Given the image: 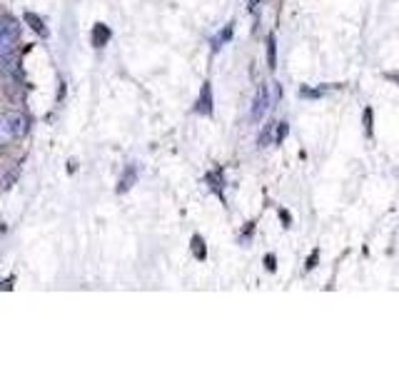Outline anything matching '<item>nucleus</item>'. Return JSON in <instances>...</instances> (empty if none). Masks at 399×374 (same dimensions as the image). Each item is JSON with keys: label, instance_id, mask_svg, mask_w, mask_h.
I'll return each instance as SVG.
<instances>
[{"label": "nucleus", "instance_id": "obj_1", "mask_svg": "<svg viewBox=\"0 0 399 374\" xmlns=\"http://www.w3.org/2000/svg\"><path fill=\"white\" fill-rule=\"evenodd\" d=\"M18 38H20V23L15 18H6L3 15V25H0V58L15 50Z\"/></svg>", "mask_w": 399, "mask_h": 374}, {"label": "nucleus", "instance_id": "obj_2", "mask_svg": "<svg viewBox=\"0 0 399 374\" xmlns=\"http://www.w3.org/2000/svg\"><path fill=\"white\" fill-rule=\"evenodd\" d=\"M269 105H272V98H269V88L265 83H260V88H257L255 93V100H252V110H250V118L252 123H260V120L267 115Z\"/></svg>", "mask_w": 399, "mask_h": 374}, {"label": "nucleus", "instance_id": "obj_3", "mask_svg": "<svg viewBox=\"0 0 399 374\" xmlns=\"http://www.w3.org/2000/svg\"><path fill=\"white\" fill-rule=\"evenodd\" d=\"M8 120V125H10V132L15 140H20V137H25L30 132V120L25 113H20V110H8V113H3Z\"/></svg>", "mask_w": 399, "mask_h": 374}, {"label": "nucleus", "instance_id": "obj_4", "mask_svg": "<svg viewBox=\"0 0 399 374\" xmlns=\"http://www.w3.org/2000/svg\"><path fill=\"white\" fill-rule=\"evenodd\" d=\"M195 113L197 115H212L214 113V98H212V85L205 80L203 88H200V95H197V102H195Z\"/></svg>", "mask_w": 399, "mask_h": 374}, {"label": "nucleus", "instance_id": "obj_5", "mask_svg": "<svg viewBox=\"0 0 399 374\" xmlns=\"http://www.w3.org/2000/svg\"><path fill=\"white\" fill-rule=\"evenodd\" d=\"M110 38H113V30L107 28L105 23H95L93 25V33H90V42H93V48H105L107 42H110Z\"/></svg>", "mask_w": 399, "mask_h": 374}, {"label": "nucleus", "instance_id": "obj_6", "mask_svg": "<svg viewBox=\"0 0 399 374\" xmlns=\"http://www.w3.org/2000/svg\"><path fill=\"white\" fill-rule=\"evenodd\" d=\"M205 180H208L210 190H212L214 195H217L222 202H225V178H222V170H220V167H217V170H212V173L205 175Z\"/></svg>", "mask_w": 399, "mask_h": 374}, {"label": "nucleus", "instance_id": "obj_7", "mask_svg": "<svg viewBox=\"0 0 399 374\" xmlns=\"http://www.w3.org/2000/svg\"><path fill=\"white\" fill-rule=\"evenodd\" d=\"M332 88H337V85H320V88H310V85H302V88L297 90V95L304 98V100H320V98H324Z\"/></svg>", "mask_w": 399, "mask_h": 374}, {"label": "nucleus", "instance_id": "obj_8", "mask_svg": "<svg viewBox=\"0 0 399 374\" xmlns=\"http://www.w3.org/2000/svg\"><path fill=\"white\" fill-rule=\"evenodd\" d=\"M23 20H25V23H28V28H30V30H36V33H38V36H40V38H48V36H50V30L45 28V23H42V18H40V15H38V13L25 10Z\"/></svg>", "mask_w": 399, "mask_h": 374}, {"label": "nucleus", "instance_id": "obj_9", "mask_svg": "<svg viewBox=\"0 0 399 374\" xmlns=\"http://www.w3.org/2000/svg\"><path fill=\"white\" fill-rule=\"evenodd\" d=\"M233 36H235V20H230V23H227L225 28H222L220 33L212 38V50H214V53H217V50H220L225 42L233 40Z\"/></svg>", "mask_w": 399, "mask_h": 374}, {"label": "nucleus", "instance_id": "obj_10", "mask_svg": "<svg viewBox=\"0 0 399 374\" xmlns=\"http://www.w3.org/2000/svg\"><path fill=\"white\" fill-rule=\"evenodd\" d=\"M135 180H137L135 165H127V167H125V173H123V178H120V182H118V195H125V192L130 190L132 185H135Z\"/></svg>", "mask_w": 399, "mask_h": 374}, {"label": "nucleus", "instance_id": "obj_11", "mask_svg": "<svg viewBox=\"0 0 399 374\" xmlns=\"http://www.w3.org/2000/svg\"><path fill=\"white\" fill-rule=\"evenodd\" d=\"M190 249H192V255H195V260H200V262L208 260V244H205L203 235H192Z\"/></svg>", "mask_w": 399, "mask_h": 374}, {"label": "nucleus", "instance_id": "obj_12", "mask_svg": "<svg viewBox=\"0 0 399 374\" xmlns=\"http://www.w3.org/2000/svg\"><path fill=\"white\" fill-rule=\"evenodd\" d=\"M362 127H364V135L372 140V137H375V110H372L370 105L362 110Z\"/></svg>", "mask_w": 399, "mask_h": 374}, {"label": "nucleus", "instance_id": "obj_13", "mask_svg": "<svg viewBox=\"0 0 399 374\" xmlns=\"http://www.w3.org/2000/svg\"><path fill=\"white\" fill-rule=\"evenodd\" d=\"M267 68L269 70L277 68V38H274V33L267 36Z\"/></svg>", "mask_w": 399, "mask_h": 374}, {"label": "nucleus", "instance_id": "obj_14", "mask_svg": "<svg viewBox=\"0 0 399 374\" xmlns=\"http://www.w3.org/2000/svg\"><path fill=\"white\" fill-rule=\"evenodd\" d=\"M287 135H290V123H287V120H282V123H274V135H272L274 145L285 143Z\"/></svg>", "mask_w": 399, "mask_h": 374}, {"label": "nucleus", "instance_id": "obj_15", "mask_svg": "<svg viewBox=\"0 0 399 374\" xmlns=\"http://www.w3.org/2000/svg\"><path fill=\"white\" fill-rule=\"evenodd\" d=\"M15 137H13V132H10V125H8V120H6V115L0 113V143H3V148L6 145H10Z\"/></svg>", "mask_w": 399, "mask_h": 374}, {"label": "nucleus", "instance_id": "obj_16", "mask_svg": "<svg viewBox=\"0 0 399 374\" xmlns=\"http://www.w3.org/2000/svg\"><path fill=\"white\" fill-rule=\"evenodd\" d=\"M272 135H274V123H267L263 127V132H260V137H257V148H267L272 143Z\"/></svg>", "mask_w": 399, "mask_h": 374}, {"label": "nucleus", "instance_id": "obj_17", "mask_svg": "<svg viewBox=\"0 0 399 374\" xmlns=\"http://www.w3.org/2000/svg\"><path fill=\"white\" fill-rule=\"evenodd\" d=\"M317 262H320V247H315L310 252V257H307V262H304V272H312V270L317 267Z\"/></svg>", "mask_w": 399, "mask_h": 374}, {"label": "nucleus", "instance_id": "obj_18", "mask_svg": "<svg viewBox=\"0 0 399 374\" xmlns=\"http://www.w3.org/2000/svg\"><path fill=\"white\" fill-rule=\"evenodd\" d=\"M255 225H257L255 220L244 225V230L240 232V242H242V244H244V242H250V237H252V235H255Z\"/></svg>", "mask_w": 399, "mask_h": 374}, {"label": "nucleus", "instance_id": "obj_19", "mask_svg": "<svg viewBox=\"0 0 399 374\" xmlns=\"http://www.w3.org/2000/svg\"><path fill=\"white\" fill-rule=\"evenodd\" d=\"M277 217H280V222H282V227H285V230H290V227H292V215L287 212L285 208L277 210Z\"/></svg>", "mask_w": 399, "mask_h": 374}, {"label": "nucleus", "instance_id": "obj_20", "mask_svg": "<svg viewBox=\"0 0 399 374\" xmlns=\"http://www.w3.org/2000/svg\"><path fill=\"white\" fill-rule=\"evenodd\" d=\"M265 270H267V272H277V257H274V252L265 255Z\"/></svg>", "mask_w": 399, "mask_h": 374}, {"label": "nucleus", "instance_id": "obj_21", "mask_svg": "<svg viewBox=\"0 0 399 374\" xmlns=\"http://www.w3.org/2000/svg\"><path fill=\"white\" fill-rule=\"evenodd\" d=\"M384 80H389V83L399 85V70H392V72H384Z\"/></svg>", "mask_w": 399, "mask_h": 374}, {"label": "nucleus", "instance_id": "obj_22", "mask_svg": "<svg viewBox=\"0 0 399 374\" xmlns=\"http://www.w3.org/2000/svg\"><path fill=\"white\" fill-rule=\"evenodd\" d=\"M13 282H15V279H13V277L3 279V285H0V290H3V292H6V290H13Z\"/></svg>", "mask_w": 399, "mask_h": 374}, {"label": "nucleus", "instance_id": "obj_23", "mask_svg": "<svg viewBox=\"0 0 399 374\" xmlns=\"http://www.w3.org/2000/svg\"><path fill=\"white\" fill-rule=\"evenodd\" d=\"M260 3H263V0H250V6H247V10H250V13H257V8H260Z\"/></svg>", "mask_w": 399, "mask_h": 374}, {"label": "nucleus", "instance_id": "obj_24", "mask_svg": "<svg viewBox=\"0 0 399 374\" xmlns=\"http://www.w3.org/2000/svg\"><path fill=\"white\" fill-rule=\"evenodd\" d=\"M75 170H78V162H75V160H70V162H68V173H75Z\"/></svg>", "mask_w": 399, "mask_h": 374}, {"label": "nucleus", "instance_id": "obj_25", "mask_svg": "<svg viewBox=\"0 0 399 374\" xmlns=\"http://www.w3.org/2000/svg\"><path fill=\"white\" fill-rule=\"evenodd\" d=\"M0 148H3V143H0Z\"/></svg>", "mask_w": 399, "mask_h": 374}]
</instances>
